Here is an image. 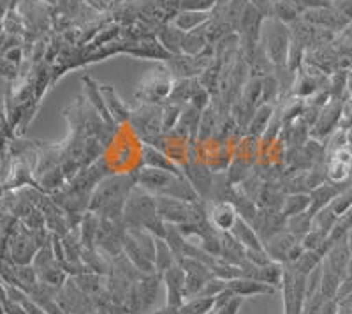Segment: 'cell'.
<instances>
[{
    "instance_id": "1",
    "label": "cell",
    "mask_w": 352,
    "mask_h": 314,
    "mask_svg": "<svg viewBox=\"0 0 352 314\" xmlns=\"http://www.w3.org/2000/svg\"><path fill=\"white\" fill-rule=\"evenodd\" d=\"M136 185L134 174L108 175L94 189L88 203V212L96 213L100 219H120L124 216L129 194Z\"/></svg>"
},
{
    "instance_id": "2",
    "label": "cell",
    "mask_w": 352,
    "mask_h": 314,
    "mask_svg": "<svg viewBox=\"0 0 352 314\" xmlns=\"http://www.w3.org/2000/svg\"><path fill=\"white\" fill-rule=\"evenodd\" d=\"M122 218L127 228H144L155 237H166V222L157 213L155 194L141 189L140 185H136L129 194Z\"/></svg>"
},
{
    "instance_id": "3",
    "label": "cell",
    "mask_w": 352,
    "mask_h": 314,
    "mask_svg": "<svg viewBox=\"0 0 352 314\" xmlns=\"http://www.w3.org/2000/svg\"><path fill=\"white\" fill-rule=\"evenodd\" d=\"M261 46L268 55L270 62L275 69L287 67L289 50H291V30L289 25L275 20V18H266L261 30Z\"/></svg>"
},
{
    "instance_id": "4",
    "label": "cell",
    "mask_w": 352,
    "mask_h": 314,
    "mask_svg": "<svg viewBox=\"0 0 352 314\" xmlns=\"http://www.w3.org/2000/svg\"><path fill=\"white\" fill-rule=\"evenodd\" d=\"M157 198V213L166 224L180 226L185 222H201L208 219V213L204 212L199 203H187L182 200H175L169 196Z\"/></svg>"
},
{
    "instance_id": "5",
    "label": "cell",
    "mask_w": 352,
    "mask_h": 314,
    "mask_svg": "<svg viewBox=\"0 0 352 314\" xmlns=\"http://www.w3.org/2000/svg\"><path fill=\"white\" fill-rule=\"evenodd\" d=\"M129 122L148 145H153V141L162 134V108L144 103L138 112L131 113Z\"/></svg>"
},
{
    "instance_id": "6",
    "label": "cell",
    "mask_w": 352,
    "mask_h": 314,
    "mask_svg": "<svg viewBox=\"0 0 352 314\" xmlns=\"http://www.w3.org/2000/svg\"><path fill=\"white\" fill-rule=\"evenodd\" d=\"M301 18L310 25H314L316 28H324V30H329V32H340V30H345L347 25L351 23L335 6L307 9V11L301 12Z\"/></svg>"
},
{
    "instance_id": "7",
    "label": "cell",
    "mask_w": 352,
    "mask_h": 314,
    "mask_svg": "<svg viewBox=\"0 0 352 314\" xmlns=\"http://www.w3.org/2000/svg\"><path fill=\"white\" fill-rule=\"evenodd\" d=\"M171 89H173L171 78H169L166 73L155 71V73H152L150 76L144 78V81L141 83L136 96L140 97L143 103L155 105V103L168 99L169 94H171Z\"/></svg>"
},
{
    "instance_id": "8",
    "label": "cell",
    "mask_w": 352,
    "mask_h": 314,
    "mask_svg": "<svg viewBox=\"0 0 352 314\" xmlns=\"http://www.w3.org/2000/svg\"><path fill=\"white\" fill-rule=\"evenodd\" d=\"M134 175H136V184L140 185L141 189L148 191V193L155 194V196H164L166 191L169 189V185L178 177V175L164 171V169L148 168V166H143Z\"/></svg>"
},
{
    "instance_id": "9",
    "label": "cell",
    "mask_w": 352,
    "mask_h": 314,
    "mask_svg": "<svg viewBox=\"0 0 352 314\" xmlns=\"http://www.w3.org/2000/svg\"><path fill=\"white\" fill-rule=\"evenodd\" d=\"M285 222H287V218H285L282 210L275 209H261L257 212L256 219H254L252 226L254 230L259 235L261 242H268L270 238L275 237L276 233L285 230Z\"/></svg>"
},
{
    "instance_id": "10",
    "label": "cell",
    "mask_w": 352,
    "mask_h": 314,
    "mask_svg": "<svg viewBox=\"0 0 352 314\" xmlns=\"http://www.w3.org/2000/svg\"><path fill=\"white\" fill-rule=\"evenodd\" d=\"M162 275L166 286V306L182 307L185 304V270L178 263L168 269Z\"/></svg>"
},
{
    "instance_id": "11",
    "label": "cell",
    "mask_w": 352,
    "mask_h": 314,
    "mask_svg": "<svg viewBox=\"0 0 352 314\" xmlns=\"http://www.w3.org/2000/svg\"><path fill=\"white\" fill-rule=\"evenodd\" d=\"M342 108L344 103L342 101H329L324 108L320 109L319 117H317L316 124L312 125V136L314 140H324L333 129H335L338 122L342 118Z\"/></svg>"
},
{
    "instance_id": "12",
    "label": "cell",
    "mask_w": 352,
    "mask_h": 314,
    "mask_svg": "<svg viewBox=\"0 0 352 314\" xmlns=\"http://www.w3.org/2000/svg\"><path fill=\"white\" fill-rule=\"evenodd\" d=\"M301 240H298L292 233H289L287 230L276 233L275 237L270 238L268 242H264V249L268 253L270 258L276 263H282V265H287L289 254H291L292 247L300 244Z\"/></svg>"
},
{
    "instance_id": "13",
    "label": "cell",
    "mask_w": 352,
    "mask_h": 314,
    "mask_svg": "<svg viewBox=\"0 0 352 314\" xmlns=\"http://www.w3.org/2000/svg\"><path fill=\"white\" fill-rule=\"evenodd\" d=\"M37 251H39V247H37L36 238L27 235L25 231L18 233L14 240L9 244V253H11L12 262L16 265H30Z\"/></svg>"
},
{
    "instance_id": "14",
    "label": "cell",
    "mask_w": 352,
    "mask_h": 314,
    "mask_svg": "<svg viewBox=\"0 0 352 314\" xmlns=\"http://www.w3.org/2000/svg\"><path fill=\"white\" fill-rule=\"evenodd\" d=\"M228 288L238 297H256V295H273L275 293V286L272 284H266V282H261L257 279L252 278H236L228 281Z\"/></svg>"
},
{
    "instance_id": "15",
    "label": "cell",
    "mask_w": 352,
    "mask_h": 314,
    "mask_svg": "<svg viewBox=\"0 0 352 314\" xmlns=\"http://www.w3.org/2000/svg\"><path fill=\"white\" fill-rule=\"evenodd\" d=\"M141 159H143V165L148 166V168L164 169V171H169L173 175L184 177V171L171 161V157H168L162 150L155 149V147L148 145V143L141 150Z\"/></svg>"
},
{
    "instance_id": "16",
    "label": "cell",
    "mask_w": 352,
    "mask_h": 314,
    "mask_svg": "<svg viewBox=\"0 0 352 314\" xmlns=\"http://www.w3.org/2000/svg\"><path fill=\"white\" fill-rule=\"evenodd\" d=\"M247 249L229 231H220V256L231 265L241 266L247 262Z\"/></svg>"
},
{
    "instance_id": "17",
    "label": "cell",
    "mask_w": 352,
    "mask_h": 314,
    "mask_svg": "<svg viewBox=\"0 0 352 314\" xmlns=\"http://www.w3.org/2000/svg\"><path fill=\"white\" fill-rule=\"evenodd\" d=\"M208 219L219 231H231L238 219L236 209L228 202H217L210 210Z\"/></svg>"
},
{
    "instance_id": "18",
    "label": "cell",
    "mask_w": 352,
    "mask_h": 314,
    "mask_svg": "<svg viewBox=\"0 0 352 314\" xmlns=\"http://www.w3.org/2000/svg\"><path fill=\"white\" fill-rule=\"evenodd\" d=\"M229 233L236 238L245 249H264V244L261 242L257 231L254 230V226L250 224V222L245 221V219L238 218Z\"/></svg>"
},
{
    "instance_id": "19",
    "label": "cell",
    "mask_w": 352,
    "mask_h": 314,
    "mask_svg": "<svg viewBox=\"0 0 352 314\" xmlns=\"http://www.w3.org/2000/svg\"><path fill=\"white\" fill-rule=\"evenodd\" d=\"M184 30L176 27L175 23H169L166 27H162L157 34V39L162 45V48L169 53V55H180L182 53V43L185 39Z\"/></svg>"
},
{
    "instance_id": "20",
    "label": "cell",
    "mask_w": 352,
    "mask_h": 314,
    "mask_svg": "<svg viewBox=\"0 0 352 314\" xmlns=\"http://www.w3.org/2000/svg\"><path fill=\"white\" fill-rule=\"evenodd\" d=\"M338 194H340L338 187L328 184H322L319 185V187H316V189H312V193H310V209H308V213L314 218L319 210L331 205V202L338 198Z\"/></svg>"
},
{
    "instance_id": "21",
    "label": "cell",
    "mask_w": 352,
    "mask_h": 314,
    "mask_svg": "<svg viewBox=\"0 0 352 314\" xmlns=\"http://www.w3.org/2000/svg\"><path fill=\"white\" fill-rule=\"evenodd\" d=\"M273 113H275V108H273L272 103H261L254 112L250 122H248V134L250 136H263L270 127Z\"/></svg>"
},
{
    "instance_id": "22",
    "label": "cell",
    "mask_w": 352,
    "mask_h": 314,
    "mask_svg": "<svg viewBox=\"0 0 352 314\" xmlns=\"http://www.w3.org/2000/svg\"><path fill=\"white\" fill-rule=\"evenodd\" d=\"M206 25L196 28L192 32L185 34V39L184 43H182V53H184V55H201L204 50L208 48L210 39L208 32H206Z\"/></svg>"
},
{
    "instance_id": "23",
    "label": "cell",
    "mask_w": 352,
    "mask_h": 314,
    "mask_svg": "<svg viewBox=\"0 0 352 314\" xmlns=\"http://www.w3.org/2000/svg\"><path fill=\"white\" fill-rule=\"evenodd\" d=\"M212 20V12H201V11H178L175 14L173 23L184 30V32H192L196 28L203 27Z\"/></svg>"
},
{
    "instance_id": "24",
    "label": "cell",
    "mask_w": 352,
    "mask_h": 314,
    "mask_svg": "<svg viewBox=\"0 0 352 314\" xmlns=\"http://www.w3.org/2000/svg\"><path fill=\"white\" fill-rule=\"evenodd\" d=\"M301 12L303 11L300 9V6L296 2H292V0H273L270 18H275V20L282 21V23L291 25L292 21L301 18Z\"/></svg>"
},
{
    "instance_id": "25",
    "label": "cell",
    "mask_w": 352,
    "mask_h": 314,
    "mask_svg": "<svg viewBox=\"0 0 352 314\" xmlns=\"http://www.w3.org/2000/svg\"><path fill=\"white\" fill-rule=\"evenodd\" d=\"M153 263H155L157 274H164L166 270L176 265L175 253H173L171 246H169L166 238H155V260H153Z\"/></svg>"
},
{
    "instance_id": "26",
    "label": "cell",
    "mask_w": 352,
    "mask_h": 314,
    "mask_svg": "<svg viewBox=\"0 0 352 314\" xmlns=\"http://www.w3.org/2000/svg\"><path fill=\"white\" fill-rule=\"evenodd\" d=\"M310 209V194L308 193H291L284 196V203H282V213L285 218H292L298 213L308 212Z\"/></svg>"
},
{
    "instance_id": "27",
    "label": "cell",
    "mask_w": 352,
    "mask_h": 314,
    "mask_svg": "<svg viewBox=\"0 0 352 314\" xmlns=\"http://www.w3.org/2000/svg\"><path fill=\"white\" fill-rule=\"evenodd\" d=\"M100 90H102L106 106H108V112H109V115L113 117V121H118V122L129 121V117H131V112L125 108V105L120 101V97L116 96L115 90H113L109 85L100 87Z\"/></svg>"
},
{
    "instance_id": "28",
    "label": "cell",
    "mask_w": 352,
    "mask_h": 314,
    "mask_svg": "<svg viewBox=\"0 0 352 314\" xmlns=\"http://www.w3.org/2000/svg\"><path fill=\"white\" fill-rule=\"evenodd\" d=\"M312 219L314 218L308 212L292 216V218H289L287 222H285V230H287L289 233L294 235L298 240H303L305 235H307L308 231H310V228H312Z\"/></svg>"
},
{
    "instance_id": "29",
    "label": "cell",
    "mask_w": 352,
    "mask_h": 314,
    "mask_svg": "<svg viewBox=\"0 0 352 314\" xmlns=\"http://www.w3.org/2000/svg\"><path fill=\"white\" fill-rule=\"evenodd\" d=\"M215 307V298L210 297H194L185 300L184 306L180 307L182 314H210Z\"/></svg>"
},
{
    "instance_id": "30",
    "label": "cell",
    "mask_w": 352,
    "mask_h": 314,
    "mask_svg": "<svg viewBox=\"0 0 352 314\" xmlns=\"http://www.w3.org/2000/svg\"><path fill=\"white\" fill-rule=\"evenodd\" d=\"M182 113H184V106L180 103L169 101L162 108V133H168V131L175 129L178 121H180Z\"/></svg>"
},
{
    "instance_id": "31",
    "label": "cell",
    "mask_w": 352,
    "mask_h": 314,
    "mask_svg": "<svg viewBox=\"0 0 352 314\" xmlns=\"http://www.w3.org/2000/svg\"><path fill=\"white\" fill-rule=\"evenodd\" d=\"M292 87H296V89H294V94H296L298 97H310L316 92H319V80H317L312 73L301 74V78L298 76V80L294 81Z\"/></svg>"
},
{
    "instance_id": "32",
    "label": "cell",
    "mask_w": 352,
    "mask_h": 314,
    "mask_svg": "<svg viewBox=\"0 0 352 314\" xmlns=\"http://www.w3.org/2000/svg\"><path fill=\"white\" fill-rule=\"evenodd\" d=\"M243 99L248 105H252L254 108L261 105V99H263V78H252L245 85Z\"/></svg>"
},
{
    "instance_id": "33",
    "label": "cell",
    "mask_w": 352,
    "mask_h": 314,
    "mask_svg": "<svg viewBox=\"0 0 352 314\" xmlns=\"http://www.w3.org/2000/svg\"><path fill=\"white\" fill-rule=\"evenodd\" d=\"M280 92L282 90L278 78L273 76V74L263 78V99H261V103H272Z\"/></svg>"
},
{
    "instance_id": "34",
    "label": "cell",
    "mask_w": 352,
    "mask_h": 314,
    "mask_svg": "<svg viewBox=\"0 0 352 314\" xmlns=\"http://www.w3.org/2000/svg\"><path fill=\"white\" fill-rule=\"evenodd\" d=\"M219 0H180L182 11L212 12Z\"/></svg>"
},
{
    "instance_id": "35",
    "label": "cell",
    "mask_w": 352,
    "mask_h": 314,
    "mask_svg": "<svg viewBox=\"0 0 352 314\" xmlns=\"http://www.w3.org/2000/svg\"><path fill=\"white\" fill-rule=\"evenodd\" d=\"M190 106H194L196 109H199L201 113L210 106V90L204 87V85L197 83V87L194 89L192 97H190Z\"/></svg>"
},
{
    "instance_id": "36",
    "label": "cell",
    "mask_w": 352,
    "mask_h": 314,
    "mask_svg": "<svg viewBox=\"0 0 352 314\" xmlns=\"http://www.w3.org/2000/svg\"><path fill=\"white\" fill-rule=\"evenodd\" d=\"M243 297H238V295H234V297L229 300L228 304H224L222 307H219V309H215L213 313L215 314H238L240 313L241 306H243Z\"/></svg>"
},
{
    "instance_id": "37",
    "label": "cell",
    "mask_w": 352,
    "mask_h": 314,
    "mask_svg": "<svg viewBox=\"0 0 352 314\" xmlns=\"http://www.w3.org/2000/svg\"><path fill=\"white\" fill-rule=\"evenodd\" d=\"M2 306H4V314H28L20 302H16V300L9 298L8 295L2 298Z\"/></svg>"
},
{
    "instance_id": "38",
    "label": "cell",
    "mask_w": 352,
    "mask_h": 314,
    "mask_svg": "<svg viewBox=\"0 0 352 314\" xmlns=\"http://www.w3.org/2000/svg\"><path fill=\"white\" fill-rule=\"evenodd\" d=\"M294 2L300 6L301 11H307V9L328 8V6H333L331 0H294Z\"/></svg>"
},
{
    "instance_id": "39",
    "label": "cell",
    "mask_w": 352,
    "mask_h": 314,
    "mask_svg": "<svg viewBox=\"0 0 352 314\" xmlns=\"http://www.w3.org/2000/svg\"><path fill=\"white\" fill-rule=\"evenodd\" d=\"M333 6H335L349 21H352V0H338V2H333Z\"/></svg>"
},
{
    "instance_id": "40",
    "label": "cell",
    "mask_w": 352,
    "mask_h": 314,
    "mask_svg": "<svg viewBox=\"0 0 352 314\" xmlns=\"http://www.w3.org/2000/svg\"><path fill=\"white\" fill-rule=\"evenodd\" d=\"M148 314H182L180 313V307H171V306H166L159 311H153V313Z\"/></svg>"
},
{
    "instance_id": "41",
    "label": "cell",
    "mask_w": 352,
    "mask_h": 314,
    "mask_svg": "<svg viewBox=\"0 0 352 314\" xmlns=\"http://www.w3.org/2000/svg\"><path fill=\"white\" fill-rule=\"evenodd\" d=\"M345 141H347V143H351V145H352V127H349L347 133H345Z\"/></svg>"
},
{
    "instance_id": "42",
    "label": "cell",
    "mask_w": 352,
    "mask_h": 314,
    "mask_svg": "<svg viewBox=\"0 0 352 314\" xmlns=\"http://www.w3.org/2000/svg\"><path fill=\"white\" fill-rule=\"evenodd\" d=\"M347 90L352 94V71L349 73V76H347Z\"/></svg>"
},
{
    "instance_id": "43",
    "label": "cell",
    "mask_w": 352,
    "mask_h": 314,
    "mask_svg": "<svg viewBox=\"0 0 352 314\" xmlns=\"http://www.w3.org/2000/svg\"><path fill=\"white\" fill-rule=\"evenodd\" d=\"M345 36L351 37V39H352V21L347 25V28H345Z\"/></svg>"
},
{
    "instance_id": "44",
    "label": "cell",
    "mask_w": 352,
    "mask_h": 314,
    "mask_svg": "<svg viewBox=\"0 0 352 314\" xmlns=\"http://www.w3.org/2000/svg\"><path fill=\"white\" fill-rule=\"evenodd\" d=\"M349 272H352V256H351V263H349Z\"/></svg>"
},
{
    "instance_id": "45",
    "label": "cell",
    "mask_w": 352,
    "mask_h": 314,
    "mask_svg": "<svg viewBox=\"0 0 352 314\" xmlns=\"http://www.w3.org/2000/svg\"><path fill=\"white\" fill-rule=\"evenodd\" d=\"M331 2H338V0H331Z\"/></svg>"
}]
</instances>
